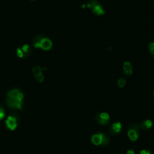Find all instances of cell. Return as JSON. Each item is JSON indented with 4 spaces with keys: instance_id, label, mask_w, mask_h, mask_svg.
<instances>
[{
    "instance_id": "12",
    "label": "cell",
    "mask_w": 154,
    "mask_h": 154,
    "mask_svg": "<svg viewBox=\"0 0 154 154\" xmlns=\"http://www.w3.org/2000/svg\"><path fill=\"white\" fill-rule=\"evenodd\" d=\"M153 125V123L151 120H144L141 122L140 128L143 130H147L152 128Z\"/></svg>"
},
{
    "instance_id": "13",
    "label": "cell",
    "mask_w": 154,
    "mask_h": 154,
    "mask_svg": "<svg viewBox=\"0 0 154 154\" xmlns=\"http://www.w3.org/2000/svg\"><path fill=\"white\" fill-rule=\"evenodd\" d=\"M5 116V108L2 104L0 103V120H3Z\"/></svg>"
},
{
    "instance_id": "7",
    "label": "cell",
    "mask_w": 154,
    "mask_h": 154,
    "mask_svg": "<svg viewBox=\"0 0 154 154\" xmlns=\"http://www.w3.org/2000/svg\"><path fill=\"white\" fill-rule=\"evenodd\" d=\"M95 120L96 122L102 126H105L109 123L111 118L109 115L105 112H100L96 114Z\"/></svg>"
},
{
    "instance_id": "10",
    "label": "cell",
    "mask_w": 154,
    "mask_h": 154,
    "mask_svg": "<svg viewBox=\"0 0 154 154\" xmlns=\"http://www.w3.org/2000/svg\"><path fill=\"white\" fill-rule=\"evenodd\" d=\"M46 68H41L39 66H35L32 69V73L36 80L39 82H42L44 80V76L43 75L42 71Z\"/></svg>"
},
{
    "instance_id": "15",
    "label": "cell",
    "mask_w": 154,
    "mask_h": 154,
    "mask_svg": "<svg viewBox=\"0 0 154 154\" xmlns=\"http://www.w3.org/2000/svg\"><path fill=\"white\" fill-rule=\"evenodd\" d=\"M149 51L152 55V56L154 58V42H151L149 45Z\"/></svg>"
},
{
    "instance_id": "16",
    "label": "cell",
    "mask_w": 154,
    "mask_h": 154,
    "mask_svg": "<svg viewBox=\"0 0 154 154\" xmlns=\"http://www.w3.org/2000/svg\"><path fill=\"white\" fill-rule=\"evenodd\" d=\"M138 154H152V152L148 149H144L141 150L140 152L138 153Z\"/></svg>"
},
{
    "instance_id": "6",
    "label": "cell",
    "mask_w": 154,
    "mask_h": 154,
    "mask_svg": "<svg viewBox=\"0 0 154 154\" xmlns=\"http://www.w3.org/2000/svg\"><path fill=\"white\" fill-rule=\"evenodd\" d=\"M87 5L91 12L97 16H101L105 13L103 7L97 0H89Z\"/></svg>"
},
{
    "instance_id": "9",
    "label": "cell",
    "mask_w": 154,
    "mask_h": 154,
    "mask_svg": "<svg viewBox=\"0 0 154 154\" xmlns=\"http://www.w3.org/2000/svg\"><path fill=\"white\" fill-rule=\"evenodd\" d=\"M122 129V125L120 122H117L111 124L109 127V133L111 135H116L119 134Z\"/></svg>"
},
{
    "instance_id": "14",
    "label": "cell",
    "mask_w": 154,
    "mask_h": 154,
    "mask_svg": "<svg viewBox=\"0 0 154 154\" xmlns=\"http://www.w3.org/2000/svg\"><path fill=\"white\" fill-rule=\"evenodd\" d=\"M126 83V80H125L124 78H120V79L118 80V81H117V85H118L120 88H122V87H123L125 85Z\"/></svg>"
},
{
    "instance_id": "17",
    "label": "cell",
    "mask_w": 154,
    "mask_h": 154,
    "mask_svg": "<svg viewBox=\"0 0 154 154\" xmlns=\"http://www.w3.org/2000/svg\"><path fill=\"white\" fill-rule=\"evenodd\" d=\"M135 152L133 149H129L126 152V154H135Z\"/></svg>"
},
{
    "instance_id": "19",
    "label": "cell",
    "mask_w": 154,
    "mask_h": 154,
    "mask_svg": "<svg viewBox=\"0 0 154 154\" xmlns=\"http://www.w3.org/2000/svg\"><path fill=\"white\" fill-rule=\"evenodd\" d=\"M31 1H34V0H31Z\"/></svg>"
},
{
    "instance_id": "11",
    "label": "cell",
    "mask_w": 154,
    "mask_h": 154,
    "mask_svg": "<svg viewBox=\"0 0 154 154\" xmlns=\"http://www.w3.org/2000/svg\"><path fill=\"white\" fill-rule=\"evenodd\" d=\"M123 72L124 75L126 76H130L132 74V67L129 61H125L124 63L123 66Z\"/></svg>"
},
{
    "instance_id": "8",
    "label": "cell",
    "mask_w": 154,
    "mask_h": 154,
    "mask_svg": "<svg viewBox=\"0 0 154 154\" xmlns=\"http://www.w3.org/2000/svg\"><path fill=\"white\" fill-rule=\"evenodd\" d=\"M32 48L28 45L20 46L16 50L17 55L20 58H26L31 55Z\"/></svg>"
},
{
    "instance_id": "2",
    "label": "cell",
    "mask_w": 154,
    "mask_h": 154,
    "mask_svg": "<svg viewBox=\"0 0 154 154\" xmlns=\"http://www.w3.org/2000/svg\"><path fill=\"white\" fill-rule=\"evenodd\" d=\"M32 45L36 48H40L45 51L50 50L52 47V43L50 39L43 35H37L32 41Z\"/></svg>"
},
{
    "instance_id": "3",
    "label": "cell",
    "mask_w": 154,
    "mask_h": 154,
    "mask_svg": "<svg viewBox=\"0 0 154 154\" xmlns=\"http://www.w3.org/2000/svg\"><path fill=\"white\" fill-rule=\"evenodd\" d=\"M109 137L106 133L98 132L92 135L91 137V143L97 146H106L109 143Z\"/></svg>"
},
{
    "instance_id": "5",
    "label": "cell",
    "mask_w": 154,
    "mask_h": 154,
    "mask_svg": "<svg viewBox=\"0 0 154 154\" xmlns=\"http://www.w3.org/2000/svg\"><path fill=\"white\" fill-rule=\"evenodd\" d=\"M140 126L136 123H131L127 127V134L130 140L135 141L140 136Z\"/></svg>"
},
{
    "instance_id": "18",
    "label": "cell",
    "mask_w": 154,
    "mask_h": 154,
    "mask_svg": "<svg viewBox=\"0 0 154 154\" xmlns=\"http://www.w3.org/2000/svg\"><path fill=\"white\" fill-rule=\"evenodd\" d=\"M153 97H154V91H153Z\"/></svg>"
},
{
    "instance_id": "20",
    "label": "cell",
    "mask_w": 154,
    "mask_h": 154,
    "mask_svg": "<svg viewBox=\"0 0 154 154\" xmlns=\"http://www.w3.org/2000/svg\"><path fill=\"white\" fill-rule=\"evenodd\" d=\"M153 5H154V4H153Z\"/></svg>"
},
{
    "instance_id": "4",
    "label": "cell",
    "mask_w": 154,
    "mask_h": 154,
    "mask_svg": "<svg viewBox=\"0 0 154 154\" xmlns=\"http://www.w3.org/2000/svg\"><path fill=\"white\" fill-rule=\"evenodd\" d=\"M20 122V117L16 112L10 113L6 120H5V125L7 129L11 131H14L18 126Z\"/></svg>"
},
{
    "instance_id": "1",
    "label": "cell",
    "mask_w": 154,
    "mask_h": 154,
    "mask_svg": "<svg viewBox=\"0 0 154 154\" xmlns=\"http://www.w3.org/2000/svg\"><path fill=\"white\" fill-rule=\"evenodd\" d=\"M23 93L17 88L10 90L6 97V104L12 109L22 110L23 108Z\"/></svg>"
}]
</instances>
